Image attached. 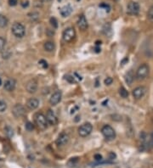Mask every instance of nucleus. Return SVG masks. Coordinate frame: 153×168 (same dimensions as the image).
I'll list each match as a JSON object with an SVG mask.
<instances>
[{
  "label": "nucleus",
  "instance_id": "1",
  "mask_svg": "<svg viewBox=\"0 0 153 168\" xmlns=\"http://www.w3.org/2000/svg\"><path fill=\"white\" fill-rule=\"evenodd\" d=\"M149 72H150V67L147 64H143L141 65L138 70L136 71V78L139 80V81H141L146 79L149 75Z\"/></svg>",
  "mask_w": 153,
  "mask_h": 168
},
{
  "label": "nucleus",
  "instance_id": "2",
  "mask_svg": "<svg viewBox=\"0 0 153 168\" xmlns=\"http://www.w3.org/2000/svg\"><path fill=\"white\" fill-rule=\"evenodd\" d=\"M12 32L13 34L15 35L16 37H20L21 38L23 37L25 34H26V29H25V26H23L21 23H19V22H15L12 26Z\"/></svg>",
  "mask_w": 153,
  "mask_h": 168
},
{
  "label": "nucleus",
  "instance_id": "3",
  "mask_svg": "<svg viewBox=\"0 0 153 168\" xmlns=\"http://www.w3.org/2000/svg\"><path fill=\"white\" fill-rule=\"evenodd\" d=\"M35 119V123L37 125V127L39 128L40 130H44L48 127V122L46 120V117L44 115H43L42 113H38L36 114V116L34 117Z\"/></svg>",
  "mask_w": 153,
  "mask_h": 168
},
{
  "label": "nucleus",
  "instance_id": "4",
  "mask_svg": "<svg viewBox=\"0 0 153 168\" xmlns=\"http://www.w3.org/2000/svg\"><path fill=\"white\" fill-rule=\"evenodd\" d=\"M102 134L107 140H113L116 138V132L113 128L109 125L104 126L101 129Z\"/></svg>",
  "mask_w": 153,
  "mask_h": 168
},
{
  "label": "nucleus",
  "instance_id": "5",
  "mask_svg": "<svg viewBox=\"0 0 153 168\" xmlns=\"http://www.w3.org/2000/svg\"><path fill=\"white\" fill-rule=\"evenodd\" d=\"M93 130V126L91 125V123L89 122H87L83 124L82 126H80V128H78V134H79L81 137H87L91 134Z\"/></svg>",
  "mask_w": 153,
  "mask_h": 168
},
{
  "label": "nucleus",
  "instance_id": "6",
  "mask_svg": "<svg viewBox=\"0 0 153 168\" xmlns=\"http://www.w3.org/2000/svg\"><path fill=\"white\" fill-rule=\"evenodd\" d=\"M75 37H76V32L72 27H68L63 32V40L65 41L66 43L72 42L75 38Z\"/></svg>",
  "mask_w": 153,
  "mask_h": 168
},
{
  "label": "nucleus",
  "instance_id": "7",
  "mask_svg": "<svg viewBox=\"0 0 153 168\" xmlns=\"http://www.w3.org/2000/svg\"><path fill=\"white\" fill-rule=\"evenodd\" d=\"M26 89L29 93H36V91L38 90V81L35 79L29 80L26 84Z\"/></svg>",
  "mask_w": 153,
  "mask_h": 168
},
{
  "label": "nucleus",
  "instance_id": "8",
  "mask_svg": "<svg viewBox=\"0 0 153 168\" xmlns=\"http://www.w3.org/2000/svg\"><path fill=\"white\" fill-rule=\"evenodd\" d=\"M12 112H13V115L16 117H21L25 115L26 110H25V108H24L22 104H17L13 107Z\"/></svg>",
  "mask_w": 153,
  "mask_h": 168
},
{
  "label": "nucleus",
  "instance_id": "9",
  "mask_svg": "<svg viewBox=\"0 0 153 168\" xmlns=\"http://www.w3.org/2000/svg\"><path fill=\"white\" fill-rule=\"evenodd\" d=\"M45 117H46V120H47V122H48V124H50L51 126H55V125H56L58 120H57L56 116H55V114L54 113L53 110H48V112H47V114H46Z\"/></svg>",
  "mask_w": 153,
  "mask_h": 168
},
{
  "label": "nucleus",
  "instance_id": "10",
  "mask_svg": "<svg viewBox=\"0 0 153 168\" xmlns=\"http://www.w3.org/2000/svg\"><path fill=\"white\" fill-rule=\"evenodd\" d=\"M139 12H140L139 4L136 2H130L128 5V13L133 15H136L139 14Z\"/></svg>",
  "mask_w": 153,
  "mask_h": 168
},
{
  "label": "nucleus",
  "instance_id": "11",
  "mask_svg": "<svg viewBox=\"0 0 153 168\" xmlns=\"http://www.w3.org/2000/svg\"><path fill=\"white\" fill-rule=\"evenodd\" d=\"M146 93V88L145 87H138L133 90V96L136 99H140L144 97Z\"/></svg>",
  "mask_w": 153,
  "mask_h": 168
},
{
  "label": "nucleus",
  "instance_id": "12",
  "mask_svg": "<svg viewBox=\"0 0 153 168\" xmlns=\"http://www.w3.org/2000/svg\"><path fill=\"white\" fill-rule=\"evenodd\" d=\"M62 98V93L61 91H56L51 95V98L50 99V103L51 105H56L58 104Z\"/></svg>",
  "mask_w": 153,
  "mask_h": 168
},
{
  "label": "nucleus",
  "instance_id": "13",
  "mask_svg": "<svg viewBox=\"0 0 153 168\" xmlns=\"http://www.w3.org/2000/svg\"><path fill=\"white\" fill-rule=\"evenodd\" d=\"M16 80H15V79L9 78V79H7L5 82H4V89H5L6 91H8V92H12V91L16 88Z\"/></svg>",
  "mask_w": 153,
  "mask_h": 168
},
{
  "label": "nucleus",
  "instance_id": "14",
  "mask_svg": "<svg viewBox=\"0 0 153 168\" xmlns=\"http://www.w3.org/2000/svg\"><path fill=\"white\" fill-rule=\"evenodd\" d=\"M69 141V136L67 134H61L56 140V145L60 147L66 145Z\"/></svg>",
  "mask_w": 153,
  "mask_h": 168
},
{
  "label": "nucleus",
  "instance_id": "15",
  "mask_svg": "<svg viewBox=\"0 0 153 168\" xmlns=\"http://www.w3.org/2000/svg\"><path fill=\"white\" fill-rule=\"evenodd\" d=\"M38 105H39V100L36 98H31L27 102V107L29 110H35L38 107Z\"/></svg>",
  "mask_w": 153,
  "mask_h": 168
},
{
  "label": "nucleus",
  "instance_id": "16",
  "mask_svg": "<svg viewBox=\"0 0 153 168\" xmlns=\"http://www.w3.org/2000/svg\"><path fill=\"white\" fill-rule=\"evenodd\" d=\"M72 6L70 5V4L63 6L62 8L60 10V13H61V16H63V17H67V16H69L72 14Z\"/></svg>",
  "mask_w": 153,
  "mask_h": 168
},
{
  "label": "nucleus",
  "instance_id": "17",
  "mask_svg": "<svg viewBox=\"0 0 153 168\" xmlns=\"http://www.w3.org/2000/svg\"><path fill=\"white\" fill-rule=\"evenodd\" d=\"M78 26L79 29L83 30V31L88 28V21H87L84 15H80L78 21Z\"/></svg>",
  "mask_w": 153,
  "mask_h": 168
},
{
  "label": "nucleus",
  "instance_id": "18",
  "mask_svg": "<svg viewBox=\"0 0 153 168\" xmlns=\"http://www.w3.org/2000/svg\"><path fill=\"white\" fill-rule=\"evenodd\" d=\"M135 80V75H134V72L132 70H129L126 75H125V81L126 82L129 84V85H131L133 83V81Z\"/></svg>",
  "mask_w": 153,
  "mask_h": 168
},
{
  "label": "nucleus",
  "instance_id": "19",
  "mask_svg": "<svg viewBox=\"0 0 153 168\" xmlns=\"http://www.w3.org/2000/svg\"><path fill=\"white\" fill-rule=\"evenodd\" d=\"M44 49H45L46 51H48V52H52V51L55 50V43H54L53 42L48 41V42H46L44 44Z\"/></svg>",
  "mask_w": 153,
  "mask_h": 168
},
{
  "label": "nucleus",
  "instance_id": "20",
  "mask_svg": "<svg viewBox=\"0 0 153 168\" xmlns=\"http://www.w3.org/2000/svg\"><path fill=\"white\" fill-rule=\"evenodd\" d=\"M7 25H8V19L4 15H0V27L4 28L7 26Z\"/></svg>",
  "mask_w": 153,
  "mask_h": 168
},
{
  "label": "nucleus",
  "instance_id": "21",
  "mask_svg": "<svg viewBox=\"0 0 153 168\" xmlns=\"http://www.w3.org/2000/svg\"><path fill=\"white\" fill-rule=\"evenodd\" d=\"M119 94L121 95V97L122 98H127L128 96H129V92L125 89L124 87H120V89H119Z\"/></svg>",
  "mask_w": 153,
  "mask_h": 168
},
{
  "label": "nucleus",
  "instance_id": "22",
  "mask_svg": "<svg viewBox=\"0 0 153 168\" xmlns=\"http://www.w3.org/2000/svg\"><path fill=\"white\" fill-rule=\"evenodd\" d=\"M4 132H5L6 135L9 137V138H11L13 136V129H12L10 127L7 126L5 128H4Z\"/></svg>",
  "mask_w": 153,
  "mask_h": 168
},
{
  "label": "nucleus",
  "instance_id": "23",
  "mask_svg": "<svg viewBox=\"0 0 153 168\" xmlns=\"http://www.w3.org/2000/svg\"><path fill=\"white\" fill-rule=\"evenodd\" d=\"M6 108H7V104H6V103L3 99H0V113L5 111Z\"/></svg>",
  "mask_w": 153,
  "mask_h": 168
},
{
  "label": "nucleus",
  "instance_id": "24",
  "mask_svg": "<svg viewBox=\"0 0 153 168\" xmlns=\"http://www.w3.org/2000/svg\"><path fill=\"white\" fill-rule=\"evenodd\" d=\"M147 16L149 18V20L151 21H152L153 22V5L149 9V10H148V14H147Z\"/></svg>",
  "mask_w": 153,
  "mask_h": 168
},
{
  "label": "nucleus",
  "instance_id": "25",
  "mask_svg": "<svg viewBox=\"0 0 153 168\" xmlns=\"http://www.w3.org/2000/svg\"><path fill=\"white\" fill-rule=\"evenodd\" d=\"M50 23L54 28H57L58 27V21H57V20L55 17L50 18Z\"/></svg>",
  "mask_w": 153,
  "mask_h": 168
},
{
  "label": "nucleus",
  "instance_id": "26",
  "mask_svg": "<svg viewBox=\"0 0 153 168\" xmlns=\"http://www.w3.org/2000/svg\"><path fill=\"white\" fill-rule=\"evenodd\" d=\"M26 129H27V131H33L34 129L33 124L30 122H27V124H26Z\"/></svg>",
  "mask_w": 153,
  "mask_h": 168
},
{
  "label": "nucleus",
  "instance_id": "27",
  "mask_svg": "<svg viewBox=\"0 0 153 168\" xmlns=\"http://www.w3.org/2000/svg\"><path fill=\"white\" fill-rule=\"evenodd\" d=\"M66 77V79L70 83H75L76 82V80H75V77L72 76H70V75H67L65 76Z\"/></svg>",
  "mask_w": 153,
  "mask_h": 168
},
{
  "label": "nucleus",
  "instance_id": "28",
  "mask_svg": "<svg viewBox=\"0 0 153 168\" xmlns=\"http://www.w3.org/2000/svg\"><path fill=\"white\" fill-rule=\"evenodd\" d=\"M38 64H39V65H41L43 68H44V69L48 68V63L46 62L44 59H40L39 61H38Z\"/></svg>",
  "mask_w": 153,
  "mask_h": 168
},
{
  "label": "nucleus",
  "instance_id": "29",
  "mask_svg": "<svg viewBox=\"0 0 153 168\" xmlns=\"http://www.w3.org/2000/svg\"><path fill=\"white\" fill-rule=\"evenodd\" d=\"M4 46H5V40H4V38L0 37V51H2L4 49Z\"/></svg>",
  "mask_w": 153,
  "mask_h": 168
},
{
  "label": "nucleus",
  "instance_id": "30",
  "mask_svg": "<svg viewBox=\"0 0 153 168\" xmlns=\"http://www.w3.org/2000/svg\"><path fill=\"white\" fill-rule=\"evenodd\" d=\"M100 7H101V8H104L106 12H109L110 11V10H111L110 5H109V4H100Z\"/></svg>",
  "mask_w": 153,
  "mask_h": 168
},
{
  "label": "nucleus",
  "instance_id": "31",
  "mask_svg": "<svg viewBox=\"0 0 153 168\" xmlns=\"http://www.w3.org/2000/svg\"><path fill=\"white\" fill-rule=\"evenodd\" d=\"M112 81H113V80H112V77H107V78L105 79V84L106 85H111L112 83Z\"/></svg>",
  "mask_w": 153,
  "mask_h": 168
},
{
  "label": "nucleus",
  "instance_id": "32",
  "mask_svg": "<svg viewBox=\"0 0 153 168\" xmlns=\"http://www.w3.org/2000/svg\"><path fill=\"white\" fill-rule=\"evenodd\" d=\"M8 2L10 6H16L18 3V0H8Z\"/></svg>",
  "mask_w": 153,
  "mask_h": 168
},
{
  "label": "nucleus",
  "instance_id": "33",
  "mask_svg": "<svg viewBox=\"0 0 153 168\" xmlns=\"http://www.w3.org/2000/svg\"><path fill=\"white\" fill-rule=\"evenodd\" d=\"M95 161H101L102 160V156L101 155H95Z\"/></svg>",
  "mask_w": 153,
  "mask_h": 168
},
{
  "label": "nucleus",
  "instance_id": "34",
  "mask_svg": "<svg viewBox=\"0 0 153 168\" xmlns=\"http://www.w3.org/2000/svg\"><path fill=\"white\" fill-rule=\"evenodd\" d=\"M28 5H29V2L28 1H24V2H22L21 3V6H22L23 8H26V7H28Z\"/></svg>",
  "mask_w": 153,
  "mask_h": 168
},
{
  "label": "nucleus",
  "instance_id": "35",
  "mask_svg": "<svg viewBox=\"0 0 153 168\" xmlns=\"http://www.w3.org/2000/svg\"><path fill=\"white\" fill-rule=\"evenodd\" d=\"M100 51H101V48H96V49H95V52L99 53Z\"/></svg>",
  "mask_w": 153,
  "mask_h": 168
},
{
  "label": "nucleus",
  "instance_id": "36",
  "mask_svg": "<svg viewBox=\"0 0 153 168\" xmlns=\"http://www.w3.org/2000/svg\"><path fill=\"white\" fill-rule=\"evenodd\" d=\"M44 2H50V1H52V0H43Z\"/></svg>",
  "mask_w": 153,
  "mask_h": 168
},
{
  "label": "nucleus",
  "instance_id": "37",
  "mask_svg": "<svg viewBox=\"0 0 153 168\" xmlns=\"http://www.w3.org/2000/svg\"><path fill=\"white\" fill-rule=\"evenodd\" d=\"M2 85V80H1V78H0V86Z\"/></svg>",
  "mask_w": 153,
  "mask_h": 168
}]
</instances>
